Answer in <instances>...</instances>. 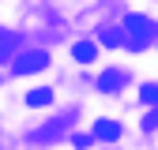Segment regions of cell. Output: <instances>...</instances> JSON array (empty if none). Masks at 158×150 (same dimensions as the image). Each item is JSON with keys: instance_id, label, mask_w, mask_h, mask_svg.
<instances>
[{"instance_id": "obj_1", "label": "cell", "mask_w": 158, "mask_h": 150, "mask_svg": "<svg viewBox=\"0 0 158 150\" xmlns=\"http://www.w3.org/2000/svg\"><path fill=\"white\" fill-rule=\"evenodd\" d=\"M124 30H128V49H143L151 38L158 34L147 15H128V19H124Z\"/></svg>"}, {"instance_id": "obj_2", "label": "cell", "mask_w": 158, "mask_h": 150, "mask_svg": "<svg viewBox=\"0 0 158 150\" xmlns=\"http://www.w3.org/2000/svg\"><path fill=\"white\" fill-rule=\"evenodd\" d=\"M49 64V53L45 49H30L23 56H15V75H30V71H42Z\"/></svg>"}, {"instance_id": "obj_3", "label": "cell", "mask_w": 158, "mask_h": 150, "mask_svg": "<svg viewBox=\"0 0 158 150\" xmlns=\"http://www.w3.org/2000/svg\"><path fill=\"white\" fill-rule=\"evenodd\" d=\"M128 83V71H121V68H113V71H102L98 75V90H106V94H117Z\"/></svg>"}, {"instance_id": "obj_4", "label": "cell", "mask_w": 158, "mask_h": 150, "mask_svg": "<svg viewBox=\"0 0 158 150\" xmlns=\"http://www.w3.org/2000/svg\"><path fill=\"white\" fill-rule=\"evenodd\" d=\"M94 139H102V143L121 139V124H117V120H98L94 124Z\"/></svg>"}, {"instance_id": "obj_5", "label": "cell", "mask_w": 158, "mask_h": 150, "mask_svg": "<svg viewBox=\"0 0 158 150\" xmlns=\"http://www.w3.org/2000/svg\"><path fill=\"white\" fill-rule=\"evenodd\" d=\"M27 105H34V109L53 105V90H49V86H38V90H30V94H27Z\"/></svg>"}, {"instance_id": "obj_6", "label": "cell", "mask_w": 158, "mask_h": 150, "mask_svg": "<svg viewBox=\"0 0 158 150\" xmlns=\"http://www.w3.org/2000/svg\"><path fill=\"white\" fill-rule=\"evenodd\" d=\"M72 56H75L79 64H90L94 56H98V45H90V41H79V45L72 49Z\"/></svg>"}, {"instance_id": "obj_7", "label": "cell", "mask_w": 158, "mask_h": 150, "mask_svg": "<svg viewBox=\"0 0 158 150\" xmlns=\"http://www.w3.org/2000/svg\"><path fill=\"white\" fill-rule=\"evenodd\" d=\"M139 101L143 105H158V83H143L139 86Z\"/></svg>"}, {"instance_id": "obj_8", "label": "cell", "mask_w": 158, "mask_h": 150, "mask_svg": "<svg viewBox=\"0 0 158 150\" xmlns=\"http://www.w3.org/2000/svg\"><path fill=\"white\" fill-rule=\"evenodd\" d=\"M102 41H106V45H117V41H128V30H117V26H106V30H102Z\"/></svg>"}, {"instance_id": "obj_9", "label": "cell", "mask_w": 158, "mask_h": 150, "mask_svg": "<svg viewBox=\"0 0 158 150\" xmlns=\"http://www.w3.org/2000/svg\"><path fill=\"white\" fill-rule=\"evenodd\" d=\"M11 41H15L11 30H0V56H8V53H11Z\"/></svg>"}, {"instance_id": "obj_10", "label": "cell", "mask_w": 158, "mask_h": 150, "mask_svg": "<svg viewBox=\"0 0 158 150\" xmlns=\"http://www.w3.org/2000/svg\"><path fill=\"white\" fill-rule=\"evenodd\" d=\"M90 139H94V135H79V131H75V135H72V146H75V150H87Z\"/></svg>"}, {"instance_id": "obj_11", "label": "cell", "mask_w": 158, "mask_h": 150, "mask_svg": "<svg viewBox=\"0 0 158 150\" xmlns=\"http://www.w3.org/2000/svg\"><path fill=\"white\" fill-rule=\"evenodd\" d=\"M143 128H147V131H154V128H158V109H151L147 116H143Z\"/></svg>"}]
</instances>
